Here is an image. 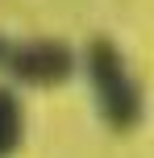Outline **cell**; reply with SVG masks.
I'll use <instances>...</instances> for the list:
<instances>
[{"mask_svg": "<svg viewBox=\"0 0 154 158\" xmlns=\"http://www.w3.org/2000/svg\"><path fill=\"white\" fill-rule=\"evenodd\" d=\"M83 67H88L92 92H96V108L108 121V129L113 133H133L142 125L146 104H142V87L133 79L129 63H125L121 46L113 38H92L88 54H83Z\"/></svg>", "mask_w": 154, "mask_h": 158, "instance_id": "obj_1", "label": "cell"}, {"mask_svg": "<svg viewBox=\"0 0 154 158\" xmlns=\"http://www.w3.org/2000/svg\"><path fill=\"white\" fill-rule=\"evenodd\" d=\"M4 67L13 71V79H21L29 87H58L71 79L75 54H71V46H63L54 38H29V42H13L8 46Z\"/></svg>", "mask_w": 154, "mask_h": 158, "instance_id": "obj_2", "label": "cell"}, {"mask_svg": "<svg viewBox=\"0 0 154 158\" xmlns=\"http://www.w3.org/2000/svg\"><path fill=\"white\" fill-rule=\"evenodd\" d=\"M25 142V108L17 100V92L0 87V158L17 154Z\"/></svg>", "mask_w": 154, "mask_h": 158, "instance_id": "obj_3", "label": "cell"}, {"mask_svg": "<svg viewBox=\"0 0 154 158\" xmlns=\"http://www.w3.org/2000/svg\"><path fill=\"white\" fill-rule=\"evenodd\" d=\"M4 58H8V42L0 38V67H4Z\"/></svg>", "mask_w": 154, "mask_h": 158, "instance_id": "obj_4", "label": "cell"}]
</instances>
